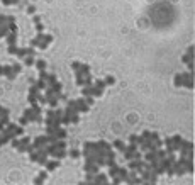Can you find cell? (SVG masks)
<instances>
[{"instance_id":"cell-1","label":"cell","mask_w":195,"mask_h":185,"mask_svg":"<svg viewBox=\"0 0 195 185\" xmlns=\"http://www.w3.org/2000/svg\"><path fill=\"white\" fill-rule=\"evenodd\" d=\"M53 41V36L51 34H44V32H38V36L34 39H31L29 46H34V48L39 49H46L49 46V43Z\"/></svg>"},{"instance_id":"cell-2","label":"cell","mask_w":195,"mask_h":185,"mask_svg":"<svg viewBox=\"0 0 195 185\" xmlns=\"http://www.w3.org/2000/svg\"><path fill=\"white\" fill-rule=\"evenodd\" d=\"M178 153H180V156L194 155V143H192V141H187V139H183V141H182V146H180V149H178Z\"/></svg>"},{"instance_id":"cell-3","label":"cell","mask_w":195,"mask_h":185,"mask_svg":"<svg viewBox=\"0 0 195 185\" xmlns=\"http://www.w3.org/2000/svg\"><path fill=\"white\" fill-rule=\"evenodd\" d=\"M182 87L187 88H194V71H185L182 73Z\"/></svg>"},{"instance_id":"cell-4","label":"cell","mask_w":195,"mask_h":185,"mask_svg":"<svg viewBox=\"0 0 195 185\" xmlns=\"http://www.w3.org/2000/svg\"><path fill=\"white\" fill-rule=\"evenodd\" d=\"M24 117H27L29 122H42V116H41V114H36L32 107L24 110Z\"/></svg>"},{"instance_id":"cell-5","label":"cell","mask_w":195,"mask_h":185,"mask_svg":"<svg viewBox=\"0 0 195 185\" xmlns=\"http://www.w3.org/2000/svg\"><path fill=\"white\" fill-rule=\"evenodd\" d=\"M34 146H36V149H44V148L49 145V141H48V134L46 136H38L36 139H34V143H32Z\"/></svg>"},{"instance_id":"cell-6","label":"cell","mask_w":195,"mask_h":185,"mask_svg":"<svg viewBox=\"0 0 195 185\" xmlns=\"http://www.w3.org/2000/svg\"><path fill=\"white\" fill-rule=\"evenodd\" d=\"M93 151H97V143H93V141H87V143L83 145L81 155H83V156H87L88 153H93Z\"/></svg>"},{"instance_id":"cell-7","label":"cell","mask_w":195,"mask_h":185,"mask_svg":"<svg viewBox=\"0 0 195 185\" xmlns=\"http://www.w3.org/2000/svg\"><path fill=\"white\" fill-rule=\"evenodd\" d=\"M98 168L100 166L97 163H93V161H85V165H83V170H85V173H98Z\"/></svg>"},{"instance_id":"cell-8","label":"cell","mask_w":195,"mask_h":185,"mask_svg":"<svg viewBox=\"0 0 195 185\" xmlns=\"http://www.w3.org/2000/svg\"><path fill=\"white\" fill-rule=\"evenodd\" d=\"M77 104H78V112H80V114H85V112L90 110V105L85 102V98H83V97L77 98Z\"/></svg>"},{"instance_id":"cell-9","label":"cell","mask_w":195,"mask_h":185,"mask_svg":"<svg viewBox=\"0 0 195 185\" xmlns=\"http://www.w3.org/2000/svg\"><path fill=\"white\" fill-rule=\"evenodd\" d=\"M5 127H7V129H10V131H12L15 136H22V134H24V129H22V126H17V124H14V122H9Z\"/></svg>"},{"instance_id":"cell-10","label":"cell","mask_w":195,"mask_h":185,"mask_svg":"<svg viewBox=\"0 0 195 185\" xmlns=\"http://www.w3.org/2000/svg\"><path fill=\"white\" fill-rule=\"evenodd\" d=\"M59 165H61V163H59L58 158H53V160H48L44 166H46V170H48V172H53V170H56Z\"/></svg>"},{"instance_id":"cell-11","label":"cell","mask_w":195,"mask_h":185,"mask_svg":"<svg viewBox=\"0 0 195 185\" xmlns=\"http://www.w3.org/2000/svg\"><path fill=\"white\" fill-rule=\"evenodd\" d=\"M93 184H109V175H104V173H95L93 177Z\"/></svg>"},{"instance_id":"cell-12","label":"cell","mask_w":195,"mask_h":185,"mask_svg":"<svg viewBox=\"0 0 195 185\" xmlns=\"http://www.w3.org/2000/svg\"><path fill=\"white\" fill-rule=\"evenodd\" d=\"M182 141H183V138H182V136H173V138H171V146H173V151H175V153L180 149Z\"/></svg>"},{"instance_id":"cell-13","label":"cell","mask_w":195,"mask_h":185,"mask_svg":"<svg viewBox=\"0 0 195 185\" xmlns=\"http://www.w3.org/2000/svg\"><path fill=\"white\" fill-rule=\"evenodd\" d=\"M194 51H195L194 46H190V48L187 49V54L182 58L183 59V63H192V61H194Z\"/></svg>"},{"instance_id":"cell-14","label":"cell","mask_w":195,"mask_h":185,"mask_svg":"<svg viewBox=\"0 0 195 185\" xmlns=\"http://www.w3.org/2000/svg\"><path fill=\"white\" fill-rule=\"evenodd\" d=\"M5 39H7V44H9V46L17 44V32H12V31H10L9 34L5 36Z\"/></svg>"},{"instance_id":"cell-15","label":"cell","mask_w":195,"mask_h":185,"mask_svg":"<svg viewBox=\"0 0 195 185\" xmlns=\"http://www.w3.org/2000/svg\"><path fill=\"white\" fill-rule=\"evenodd\" d=\"M3 75L9 78V80H14V78L17 77V73L12 70V65H10V66H3Z\"/></svg>"},{"instance_id":"cell-16","label":"cell","mask_w":195,"mask_h":185,"mask_svg":"<svg viewBox=\"0 0 195 185\" xmlns=\"http://www.w3.org/2000/svg\"><path fill=\"white\" fill-rule=\"evenodd\" d=\"M119 168L120 166L117 165H112V166H109V177H116V175H119Z\"/></svg>"},{"instance_id":"cell-17","label":"cell","mask_w":195,"mask_h":185,"mask_svg":"<svg viewBox=\"0 0 195 185\" xmlns=\"http://www.w3.org/2000/svg\"><path fill=\"white\" fill-rule=\"evenodd\" d=\"M54 136L58 138V139H65V138H66V131H65L63 127H58V129L54 131Z\"/></svg>"},{"instance_id":"cell-18","label":"cell","mask_w":195,"mask_h":185,"mask_svg":"<svg viewBox=\"0 0 195 185\" xmlns=\"http://www.w3.org/2000/svg\"><path fill=\"white\" fill-rule=\"evenodd\" d=\"M9 32H10L9 24H2V26H0V38H5Z\"/></svg>"},{"instance_id":"cell-19","label":"cell","mask_w":195,"mask_h":185,"mask_svg":"<svg viewBox=\"0 0 195 185\" xmlns=\"http://www.w3.org/2000/svg\"><path fill=\"white\" fill-rule=\"evenodd\" d=\"M34 83H36V87H38L39 90H46V88H48V82H46V80H41V78H39L38 82H34Z\"/></svg>"},{"instance_id":"cell-20","label":"cell","mask_w":195,"mask_h":185,"mask_svg":"<svg viewBox=\"0 0 195 185\" xmlns=\"http://www.w3.org/2000/svg\"><path fill=\"white\" fill-rule=\"evenodd\" d=\"M51 90H53L54 94H59V92H63V85H61L59 82H54V83L51 85Z\"/></svg>"},{"instance_id":"cell-21","label":"cell","mask_w":195,"mask_h":185,"mask_svg":"<svg viewBox=\"0 0 195 185\" xmlns=\"http://www.w3.org/2000/svg\"><path fill=\"white\" fill-rule=\"evenodd\" d=\"M36 66H38L39 71H44V70H46V66H48V63H46L44 59H38V61H36Z\"/></svg>"},{"instance_id":"cell-22","label":"cell","mask_w":195,"mask_h":185,"mask_svg":"<svg viewBox=\"0 0 195 185\" xmlns=\"http://www.w3.org/2000/svg\"><path fill=\"white\" fill-rule=\"evenodd\" d=\"M46 177H48V172H41V173L38 175V178L34 180V184H42V182L46 180Z\"/></svg>"},{"instance_id":"cell-23","label":"cell","mask_w":195,"mask_h":185,"mask_svg":"<svg viewBox=\"0 0 195 185\" xmlns=\"http://www.w3.org/2000/svg\"><path fill=\"white\" fill-rule=\"evenodd\" d=\"M104 95V90L97 87H92V97H102Z\"/></svg>"},{"instance_id":"cell-24","label":"cell","mask_w":195,"mask_h":185,"mask_svg":"<svg viewBox=\"0 0 195 185\" xmlns=\"http://www.w3.org/2000/svg\"><path fill=\"white\" fill-rule=\"evenodd\" d=\"M155 160H158L156 158V153L155 151H148L146 156H144V161H155Z\"/></svg>"},{"instance_id":"cell-25","label":"cell","mask_w":195,"mask_h":185,"mask_svg":"<svg viewBox=\"0 0 195 185\" xmlns=\"http://www.w3.org/2000/svg\"><path fill=\"white\" fill-rule=\"evenodd\" d=\"M112 146H116L117 149H120V151H124V149H126V143H122V141H120V139H116V141H114V145H112Z\"/></svg>"},{"instance_id":"cell-26","label":"cell","mask_w":195,"mask_h":185,"mask_svg":"<svg viewBox=\"0 0 195 185\" xmlns=\"http://www.w3.org/2000/svg\"><path fill=\"white\" fill-rule=\"evenodd\" d=\"M46 82H48V87H51L54 82H58V78H56V75H54V73H49V75H48V80H46Z\"/></svg>"},{"instance_id":"cell-27","label":"cell","mask_w":195,"mask_h":185,"mask_svg":"<svg viewBox=\"0 0 195 185\" xmlns=\"http://www.w3.org/2000/svg\"><path fill=\"white\" fill-rule=\"evenodd\" d=\"M15 56H19V58H26V56H27V48H19Z\"/></svg>"},{"instance_id":"cell-28","label":"cell","mask_w":195,"mask_h":185,"mask_svg":"<svg viewBox=\"0 0 195 185\" xmlns=\"http://www.w3.org/2000/svg\"><path fill=\"white\" fill-rule=\"evenodd\" d=\"M39 92H41V90H39V88L36 87V83H31V88H29V95H38Z\"/></svg>"},{"instance_id":"cell-29","label":"cell","mask_w":195,"mask_h":185,"mask_svg":"<svg viewBox=\"0 0 195 185\" xmlns=\"http://www.w3.org/2000/svg\"><path fill=\"white\" fill-rule=\"evenodd\" d=\"M127 173H129V172H127V168H122V166H120V168H119V177H120V178H122V182H124V180H126Z\"/></svg>"},{"instance_id":"cell-30","label":"cell","mask_w":195,"mask_h":185,"mask_svg":"<svg viewBox=\"0 0 195 185\" xmlns=\"http://www.w3.org/2000/svg\"><path fill=\"white\" fill-rule=\"evenodd\" d=\"M173 83H175V87H182V73L175 75V78H173Z\"/></svg>"},{"instance_id":"cell-31","label":"cell","mask_w":195,"mask_h":185,"mask_svg":"<svg viewBox=\"0 0 195 185\" xmlns=\"http://www.w3.org/2000/svg\"><path fill=\"white\" fill-rule=\"evenodd\" d=\"M34 63H36V61H34V56H26V58H24V65H26V66H31V65H34Z\"/></svg>"},{"instance_id":"cell-32","label":"cell","mask_w":195,"mask_h":185,"mask_svg":"<svg viewBox=\"0 0 195 185\" xmlns=\"http://www.w3.org/2000/svg\"><path fill=\"white\" fill-rule=\"evenodd\" d=\"M93 87L104 90V88H105V82H104V80H95V82H93Z\"/></svg>"},{"instance_id":"cell-33","label":"cell","mask_w":195,"mask_h":185,"mask_svg":"<svg viewBox=\"0 0 195 185\" xmlns=\"http://www.w3.org/2000/svg\"><path fill=\"white\" fill-rule=\"evenodd\" d=\"M29 155H31V161H38V158H39V149H34V151H31Z\"/></svg>"},{"instance_id":"cell-34","label":"cell","mask_w":195,"mask_h":185,"mask_svg":"<svg viewBox=\"0 0 195 185\" xmlns=\"http://www.w3.org/2000/svg\"><path fill=\"white\" fill-rule=\"evenodd\" d=\"M17 49H19V46H17V44H14V46H9L7 51H9V54H17Z\"/></svg>"},{"instance_id":"cell-35","label":"cell","mask_w":195,"mask_h":185,"mask_svg":"<svg viewBox=\"0 0 195 185\" xmlns=\"http://www.w3.org/2000/svg\"><path fill=\"white\" fill-rule=\"evenodd\" d=\"M68 155L71 156V158H78V156H81V151H78V149H71V151H68Z\"/></svg>"},{"instance_id":"cell-36","label":"cell","mask_w":195,"mask_h":185,"mask_svg":"<svg viewBox=\"0 0 195 185\" xmlns=\"http://www.w3.org/2000/svg\"><path fill=\"white\" fill-rule=\"evenodd\" d=\"M27 100L31 105H34V104H38V95H27Z\"/></svg>"},{"instance_id":"cell-37","label":"cell","mask_w":195,"mask_h":185,"mask_svg":"<svg viewBox=\"0 0 195 185\" xmlns=\"http://www.w3.org/2000/svg\"><path fill=\"white\" fill-rule=\"evenodd\" d=\"M54 146L56 148H66V143H65V139H56Z\"/></svg>"},{"instance_id":"cell-38","label":"cell","mask_w":195,"mask_h":185,"mask_svg":"<svg viewBox=\"0 0 195 185\" xmlns=\"http://www.w3.org/2000/svg\"><path fill=\"white\" fill-rule=\"evenodd\" d=\"M70 121H71L73 124H77L78 121H80V116H78V112H75V114H71V116H70Z\"/></svg>"},{"instance_id":"cell-39","label":"cell","mask_w":195,"mask_h":185,"mask_svg":"<svg viewBox=\"0 0 195 185\" xmlns=\"http://www.w3.org/2000/svg\"><path fill=\"white\" fill-rule=\"evenodd\" d=\"M104 82H105V85H114V83H116V78H114V77H107Z\"/></svg>"},{"instance_id":"cell-40","label":"cell","mask_w":195,"mask_h":185,"mask_svg":"<svg viewBox=\"0 0 195 185\" xmlns=\"http://www.w3.org/2000/svg\"><path fill=\"white\" fill-rule=\"evenodd\" d=\"M129 143H134V145H137V143H139V136H136V134L129 136Z\"/></svg>"},{"instance_id":"cell-41","label":"cell","mask_w":195,"mask_h":185,"mask_svg":"<svg viewBox=\"0 0 195 185\" xmlns=\"http://www.w3.org/2000/svg\"><path fill=\"white\" fill-rule=\"evenodd\" d=\"M34 54H36V48L34 46H29L27 48V56H34Z\"/></svg>"},{"instance_id":"cell-42","label":"cell","mask_w":195,"mask_h":185,"mask_svg":"<svg viewBox=\"0 0 195 185\" xmlns=\"http://www.w3.org/2000/svg\"><path fill=\"white\" fill-rule=\"evenodd\" d=\"M12 70H14L15 73H20V71H22V66H20L19 63H15V65H12Z\"/></svg>"},{"instance_id":"cell-43","label":"cell","mask_w":195,"mask_h":185,"mask_svg":"<svg viewBox=\"0 0 195 185\" xmlns=\"http://www.w3.org/2000/svg\"><path fill=\"white\" fill-rule=\"evenodd\" d=\"M48 71H46V70H44V71H39V78H41V80H48Z\"/></svg>"},{"instance_id":"cell-44","label":"cell","mask_w":195,"mask_h":185,"mask_svg":"<svg viewBox=\"0 0 195 185\" xmlns=\"http://www.w3.org/2000/svg\"><path fill=\"white\" fill-rule=\"evenodd\" d=\"M20 143H22V145H29V143H31V138L29 136H22V138H20Z\"/></svg>"},{"instance_id":"cell-45","label":"cell","mask_w":195,"mask_h":185,"mask_svg":"<svg viewBox=\"0 0 195 185\" xmlns=\"http://www.w3.org/2000/svg\"><path fill=\"white\" fill-rule=\"evenodd\" d=\"M80 66H81V63H80V61H73V63H71V68H73V71H77Z\"/></svg>"},{"instance_id":"cell-46","label":"cell","mask_w":195,"mask_h":185,"mask_svg":"<svg viewBox=\"0 0 195 185\" xmlns=\"http://www.w3.org/2000/svg\"><path fill=\"white\" fill-rule=\"evenodd\" d=\"M19 122H20V126H24V124H27L29 121H27V117H24V116H22V117L19 119Z\"/></svg>"},{"instance_id":"cell-47","label":"cell","mask_w":195,"mask_h":185,"mask_svg":"<svg viewBox=\"0 0 195 185\" xmlns=\"http://www.w3.org/2000/svg\"><path fill=\"white\" fill-rule=\"evenodd\" d=\"M36 31H38V32H42V31H44V26H42L41 22H39V24H36Z\"/></svg>"},{"instance_id":"cell-48","label":"cell","mask_w":195,"mask_h":185,"mask_svg":"<svg viewBox=\"0 0 195 185\" xmlns=\"http://www.w3.org/2000/svg\"><path fill=\"white\" fill-rule=\"evenodd\" d=\"M46 116H48V117H54V109L51 107V109L48 110V112H46Z\"/></svg>"},{"instance_id":"cell-49","label":"cell","mask_w":195,"mask_h":185,"mask_svg":"<svg viewBox=\"0 0 195 185\" xmlns=\"http://www.w3.org/2000/svg\"><path fill=\"white\" fill-rule=\"evenodd\" d=\"M27 12H29V14H34V12H36V7H34V5H29V7H27Z\"/></svg>"},{"instance_id":"cell-50","label":"cell","mask_w":195,"mask_h":185,"mask_svg":"<svg viewBox=\"0 0 195 185\" xmlns=\"http://www.w3.org/2000/svg\"><path fill=\"white\" fill-rule=\"evenodd\" d=\"M41 22V17L39 15H34V24H39Z\"/></svg>"},{"instance_id":"cell-51","label":"cell","mask_w":195,"mask_h":185,"mask_svg":"<svg viewBox=\"0 0 195 185\" xmlns=\"http://www.w3.org/2000/svg\"><path fill=\"white\" fill-rule=\"evenodd\" d=\"M3 75V66H0V77Z\"/></svg>"}]
</instances>
